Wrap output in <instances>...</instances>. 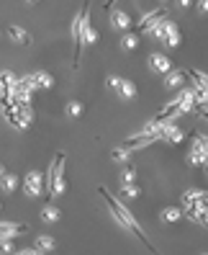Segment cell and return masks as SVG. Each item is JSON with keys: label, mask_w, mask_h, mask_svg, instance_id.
Returning a JSON list of instances; mask_svg holds the SVG:
<instances>
[{"label": "cell", "mask_w": 208, "mask_h": 255, "mask_svg": "<svg viewBox=\"0 0 208 255\" xmlns=\"http://www.w3.org/2000/svg\"><path fill=\"white\" fill-rule=\"evenodd\" d=\"M62 165H65V152H59L54 157V165H52V175H49V196H62L67 191V181H65V173H62Z\"/></svg>", "instance_id": "7a4b0ae2"}, {"label": "cell", "mask_w": 208, "mask_h": 255, "mask_svg": "<svg viewBox=\"0 0 208 255\" xmlns=\"http://www.w3.org/2000/svg\"><path fill=\"white\" fill-rule=\"evenodd\" d=\"M126 183H137V170H134L131 165H126L121 170V186H126Z\"/></svg>", "instance_id": "ffe728a7"}, {"label": "cell", "mask_w": 208, "mask_h": 255, "mask_svg": "<svg viewBox=\"0 0 208 255\" xmlns=\"http://www.w3.org/2000/svg\"><path fill=\"white\" fill-rule=\"evenodd\" d=\"M203 168H206V175H208V162H206V165H203Z\"/></svg>", "instance_id": "f546056e"}, {"label": "cell", "mask_w": 208, "mask_h": 255, "mask_svg": "<svg viewBox=\"0 0 208 255\" xmlns=\"http://www.w3.org/2000/svg\"><path fill=\"white\" fill-rule=\"evenodd\" d=\"M111 26H113V28H121V31L129 34V26H131L129 13H124V10H111Z\"/></svg>", "instance_id": "30bf717a"}, {"label": "cell", "mask_w": 208, "mask_h": 255, "mask_svg": "<svg viewBox=\"0 0 208 255\" xmlns=\"http://www.w3.org/2000/svg\"><path fill=\"white\" fill-rule=\"evenodd\" d=\"M36 248H39V250H54V248H57V240L49 237V235H41V237L36 240Z\"/></svg>", "instance_id": "d6986e66"}, {"label": "cell", "mask_w": 208, "mask_h": 255, "mask_svg": "<svg viewBox=\"0 0 208 255\" xmlns=\"http://www.w3.org/2000/svg\"><path fill=\"white\" fill-rule=\"evenodd\" d=\"M18 186V175L16 173H3V191L10 193V191H16Z\"/></svg>", "instance_id": "e0dca14e"}, {"label": "cell", "mask_w": 208, "mask_h": 255, "mask_svg": "<svg viewBox=\"0 0 208 255\" xmlns=\"http://www.w3.org/2000/svg\"><path fill=\"white\" fill-rule=\"evenodd\" d=\"M198 8H201L203 13H208V0H203V3H198Z\"/></svg>", "instance_id": "83f0119b"}, {"label": "cell", "mask_w": 208, "mask_h": 255, "mask_svg": "<svg viewBox=\"0 0 208 255\" xmlns=\"http://www.w3.org/2000/svg\"><path fill=\"white\" fill-rule=\"evenodd\" d=\"M8 36L13 41H18V44H31V36H28L23 28H18V26H8Z\"/></svg>", "instance_id": "9a60e30c"}, {"label": "cell", "mask_w": 208, "mask_h": 255, "mask_svg": "<svg viewBox=\"0 0 208 255\" xmlns=\"http://www.w3.org/2000/svg\"><path fill=\"white\" fill-rule=\"evenodd\" d=\"M185 80V72L183 70H172L165 75V88H170V91H175V88H180Z\"/></svg>", "instance_id": "7c38bea8"}, {"label": "cell", "mask_w": 208, "mask_h": 255, "mask_svg": "<svg viewBox=\"0 0 208 255\" xmlns=\"http://www.w3.org/2000/svg\"><path fill=\"white\" fill-rule=\"evenodd\" d=\"M129 155H131V149H126V147H118V149H113V152H111V157H113L116 162L129 160Z\"/></svg>", "instance_id": "603a6c76"}, {"label": "cell", "mask_w": 208, "mask_h": 255, "mask_svg": "<svg viewBox=\"0 0 208 255\" xmlns=\"http://www.w3.org/2000/svg\"><path fill=\"white\" fill-rule=\"evenodd\" d=\"M121 47L126 49V52H134L139 47V34L137 31H129V34H124V39H121Z\"/></svg>", "instance_id": "2e32d148"}, {"label": "cell", "mask_w": 208, "mask_h": 255, "mask_svg": "<svg viewBox=\"0 0 208 255\" xmlns=\"http://www.w3.org/2000/svg\"><path fill=\"white\" fill-rule=\"evenodd\" d=\"M149 67H152L154 72L167 75V72H172V59H170L167 54H159V52H154V54L149 57Z\"/></svg>", "instance_id": "ba28073f"}, {"label": "cell", "mask_w": 208, "mask_h": 255, "mask_svg": "<svg viewBox=\"0 0 208 255\" xmlns=\"http://www.w3.org/2000/svg\"><path fill=\"white\" fill-rule=\"evenodd\" d=\"M59 217H62V212L54 206V204H47L41 209V219L47 222V224H54V222H59Z\"/></svg>", "instance_id": "5bb4252c"}, {"label": "cell", "mask_w": 208, "mask_h": 255, "mask_svg": "<svg viewBox=\"0 0 208 255\" xmlns=\"http://www.w3.org/2000/svg\"><path fill=\"white\" fill-rule=\"evenodd\" d=\"M208 196V191H201V188H193L188 193H183V199H190V201H198V199H206Z\"/></svg>", "instance_id": "cb8c5ba5"}, {"label": "cell", "mask_w": 208, "mask_h": 255, "mask_svg": "<svg viewBox=\"0 0 208 255\" xmlns=\"http://www.w3.org/2000/svg\"><path fill=\"white\" fill-rule=\"evenodd\" d=\"M80 39H82V47L87 44V47H90V44H95L98 41V31L90 26V8H82V28H80Z\"/></svg>", "instance_id": "8992f818"}, {"label": "cell", "mask_w": 208, "mask_h": 255, "mask_svg": "<svg viewBox=\"0 0 208 255\" xmlns=\"http://www.w3.org/2000/svg\"><path fill=\"white\" fill-rule=\"evenodd\" d=\"M98 191H100V196H103V199H106V201L111 204V212H113V217L118 219V224H121V227H129L131 232H137V237L141 240V243H146V235L141 232V227L137 224V219H134V214L129 212V209H126L121 201H118V199H113L111 193L106 191V186H100ZM146 245H149V243H146ZM149 250H152V245H149Z\"/></svg>", "instance_id": "6da1fadb"}, {"label": "cell", "mask_w": 208, "mask_h": 255, "mask_svg": "<svg viewBox=\"0 0 208 255\" xmlns=\"http://www.w3.org/2000/svg\"><path fill=\"white\" fill-rule=\"evenodd\" d=\"M190 162H193V165H206V162H208V152L201 147L198 139H196V144H193V149H190Z\"/></svg>", "instance_id": "4fadbf2b"}, {"label": "cell", "mask_w": 208, "mask_h": 255, "mask_svg": "<svg viewBox=\"0 0 208 255\" xmlns=\"http://www.w3.org/2000/svg\"><path fill=\"white\" fill-rule=\"evenodd\" d=\"M23 188H26V193L28 196H39V193L44 191V175L39 173V170H31L26 178H23Z\"/></svg>", "instance_id": "52a82bcc"}, {"label": "cell", "mask_w": 208, "mask_h": 255, "mask_svg": "<svg viewBox=\"0 0 208 255\" xmlns=\"http://www.w3.org/2000/svg\"><path fill=\"white\" fill-rule=\"evenodd\" d=\"M196 139L201 142V147H203L206 152H208V137H206V134H196Z\"/></svg>", "instance_id": "484cf974"}, {"label": "cell", "mask_w": 208, "mask_h": 255, "mask_svg": "<svg viewBox=\"0 0 208 255\" xmlns=\"http://www.w3.org/2000/svg\"><path fill=\"white\" fill-rule=\"evenodd\" d=\"M162 139H167V142H172V144L183 142V129L177 127V124L165 122V124H162Z\"/></svg>", "instance_id": "9c48e42d"}, {"label": "cell", "mask_w": 208, "mask_h": 255, "mask_svg": "<svg viewBox=\"0 0 208 255\" xmlns=\"http://www.w3.org/2000/svg\"><path fill=\"white\" fill-rule=\"evenodd\" d=\"M3 253H13V245H10L8 237H3Z\"/></svg>", "instance_id": "4316f807"}, {"label": "cell", "mask_w": 208, "mask_h": 255, "mask_svg": "<svg viewBox=\"0 0 208 255\" xmlns=\"http://www.w3.org/2000/svg\"><path fill=\"white\" fill-rule=\"evenodd\" d=\"M137 196H139V186H137V183L121 186V199H137Z\"/></svg>", "instance_id": "44dd1931"}, {"label": "cell", "mask_w": 208, "mask_h": 255, "mask_svg": "<svg viewBox=\"0 0 208 255\" xmlns=\"http://www.w3.org/2000/svg\"><path fill=\"white\" fill-rule=\"evenodd\" d=\"M180 219H183L180 209H165V212H162V222H167V224H175V222H180Z\"/></svg>", "instance_id": "ac0fdd59"}, {"label": "cell", "mask_w": 208, "mask_h": 255, "mask_svg": "<svg viewBox=\"0 0 208 255\" xmlns=\"http://www.w3.org/2000/svg\"><path fill=\"white\" fill-rule=\"evenodd\" d=\"M198 114H201V116L206 119V122H208V111H203V109H198Z\"/></svg>", "instance_id": "f1b7e54d"}, {"label": "cell", "mask_w": 208, "mask_h": 255, "mask_svg": "<svg viewBox=\"0 0 208 255\" xmlns=\"http://www.w3.org/2000/svg\"><path fill=\"white\" fill-rule=\"evenodd\" d=\"M67 114H69V116H80V114H82V103H80V101H69V103H67Z\"/></svg>", "instance_id": "d4e9b609"}, {"label": "cell", "mask_w": 208, "mask_h": 255, "mask_svg": "<svg viewBox=\"0 0 208 255\" xmlns=\"http://www.w3.org/2000/svg\"><path fill=\"white\" fill-rule=\"evenodd\" d=\"M26 85L31 88V91H49V88H54V75L52 72H31V75H23Z\"/></svg>", "instance_id": "3957f363"}, {"label": "cell", "mask_w": 208, "mask_h": 255, "mask_svg": "<svg viewBox=\"0 0 208 255\" xmlns=\"http://www.w3.org/2000/svg\"><path fill=\"white\" fill-rule=\"evenodd\" d=\"M188 75H190V78L196 80L201 88H206V91H208V75H203V72H198V70H193V67H188Z\"/></svg>", "instance_id": "7402d4cb"}, {"label": "cell", "mask_w": 208, "mask_h": 255, "mask_svg": "<svg viewBox=\"0 0 208 255\" xmlns=\"http://www.w3.org/2000/svg\"><path fill=\"white\" fill-rule=\"evenodd\" d=\"M108 85L113 88V91L121 96L124 101H134L137 98V85H134L131 80H124V78H111L108 80Z\"/></svg>", "instance_id": "5b68a950"}, {"label": "cell", "mask_w": 208, "mask_h": 255, "mask_svg": "<svg viewBox=\"0 0 208 255\" xmlns=\"http://www.w3.org/2000/svg\"><path fill=\"white\" fill-rule=\"evenodd\" d=\"M165 21H167V8H159V10L149 13V16H144V18L139 21L137 34H152L154 28H157L159 23H165Z\"/></svg>", "instance_id": "277c9868"}, {"label": "cell", "mask_w": 208, "mask_h": 255, "mask_svg": "<svg viewBox=\"0 0 208 255\" xmlns=\"http://www.w3.org/2000/svg\"><path fill=\"white\" fill-rule=\"evenodd\" d=\"M0 230H3V237L26 235V232H28V227H26V224H16V222H3V224H0Z\"/></svg>", "instance_id": "8fae6325"}]
</instances>
